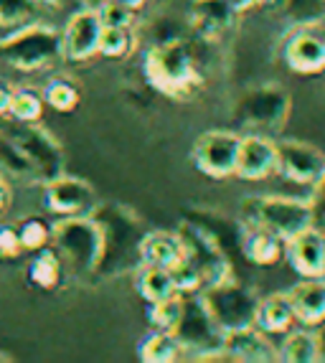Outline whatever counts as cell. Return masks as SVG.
Instances as JSON below:
<instances>
[{
	"label": "cell",
	"instance_id": "6",
	"mask_svg": "<svg viewBox=\"0 0 325 363\" xmlns=\"http://www.w3.org/2000/svg\"><path fill=\"white\" fill-rule=\"evenodd\" d=\"M292 109V97L277 82H267L247 89L234 104V122L249 133H280Z\"/></svg>",
	"mask_w": 325,
	"mask_h": 363
},
{
	"label": "cell",
	"instance_id": "3",
	"mask_svg": "<svg viewBox=\"0 0 325 363\" xmlns=\"http://www.w3.org/2000/svg\"><path fill=\"white\" fill-rule=\"evenodd\" d=\"M51 247L59 255L64 272L74 279H94L99 255H102V236L94 218L64 216L51 224Z\"/></svg>",
	"mask_w": 325,
	"mask_h": 363
},
{
	"label": "cell",
	"instance_id": "45",
	"mask_svg": "<svg viewBox=\"0 0 325 363\" xmlns=\"http://www.w3.org/2000/svg\"><path fill=\"white\" fill-rule=\"evenodd\" d=\"M0 361H8V358H6V356H0Z\"/></svg>",
	"mask_w": 325,
	"mask_h": 363
},
{
	"label": "cell",
	"instance_id": "36",
	"mask_svg": "<svg viewBox=\"0 0 325 363\" xmlns=\"http://www.w3.org/2000/svg\"><path fill=\"white\" fill-rule=\"evenodd\" d=\"M99 11V21L102 26H133L135 23V11L125 6H117V3H107L102 0V6L97 8Z\"/></svg>",
	"mask_w": 325,
	"mask_h": 363
},
{
	"label": "cell",
	"instance_id": "37",
	"mask_svg": "<svg viewBox=\"0 0 325 363\" xmlns=\"http://www.w3.org/2000/svg\"><path fill=\"white\" fill-rule=\"evenodd\" d=\"M21 255H23V247H21L18 226L0 224V259H18Z\"/></svg>",
	"mask_w": 325,
	"mask_h": 363
},
{
	"label": "cell",
	"instance_id": "4",
	"mask_svg": "<svg viewBox=\"0 0 325 363\" xmlns=\"http://www.w3.org/2000/svg\"><path fill=\"white\" fill-rule=\"evenodd\" d=\"M61 51V30L46 23H26L0 38V61L21 74H38L51 69Z\"/></svg>",
	"mask_w": 325,
	"mask_h": 363
},
{
	"label": "cell",
	"instance_id": "19",
	"mask_svg": "<svg viewBox=\"0 0 325 363\" xmlns=\"http://www.w3.org/2000/svg\"><path fill=\"white\" fill-rule=\"evenodd\" d=\"M239 13L231 8L229 0H193L191 23L201 38L219 41L234 28Z\"/></svg>",
	"mask_w": 325,
	"mask_h": 363
},
{
	"label": "cell",
	"instance_id": "42",
	"mask_svg": "<svg viewBox=\"0 0 325 363\" xmlns=\"http://www.w3.org/2000/svg\"><path fill=\"white\" fill-rule=\"evenodd\" d=\"M315 340H318V363H325V323L315 328Z\"/></svg>",
	"mask_w": 325,
	"mask_h": 363
},
{
	"label": "cell",
	"instance_id": "44",
	"mask_svg": "<svg viewBox=\"0 0 325 363\" xmlns=\"http://www.w3.org/2000/svg\"><path fill=\"white\" fill-rule=\"evenodd\" d=\"M107 3H117V6H125V8H130V11L138 13V11H143L150 0H107Z\"/></svg>",
	"mask_w": 325,
	"mask_h": 363
},
{
	"label": "cell",
	"instance_id": "1",
	"mask_svg": "<svg viewBox=\"0 0 325 363\" xmlns=\"http://www.w3.org/2000/svg\"><path fill=\"white\" fill-rule=\"evenodd\" d=\"M94 218L99 236H102V255L97 264V277H122L135 274L143 264L140 259V244L148 234V226L138 216V211L117 201H97L89 211Z\"/></svg>",
	"mask_w": 325,
	"mask_h": 363
},
{
	"label": "cell",
	"instance_id": "16",
	"mask_svg": "<svg viewBox=\"0 0 325 363\" xmlns=\"http://www.w3.org/2000/svg\"><path fill=\"white\" fill-rule=\"evenodd\" d=\"M285 259L300 277H325V229L307 226L285 242Z\"/></svg>",
	"mask_w": 325,
	"mask_h": 363
},
{
	"label": "cell",
	"instance_id": "22",
	"mask_svg": "<svg viewBox=\"0 0 325 363\" xmlns=\"http://www.w3.org/2000/svg\"><path fill=\"white\" fill-rule=\"evenodd\" d=\"M297 323L295 308L287 292H275V295L259 297L257 315H254V325L267 335H285L292 330Z\"/></svg>",
	"mask_w": 325,
	"mask_h": 363
},
{
	"label": "cell",
	"instance_id": "14",
	"mask_svg": "<svg viewBox=\"0 0 325 363\" xmlns=\"http://www.w3.org/2000/svg\"><path fill=\"white\" fill-rule=\"evenodd\" d=\"M43 206L56 218L87 216L97 206V191L84 178L61 173L54 181L43 183Z\"/></svg>",
	"mask_w": 325,
	"mask_h": 363
},
{
	"label": "cell",
	"instance_id": "38",
	"mask_svg": "<svg viewBox=\"0 0 325 363\" xmlns=\"http://www.w3.org/2000/svg\"><path fill=\"white\" fill-rule=\"evenodd\" d=\"M310 188H313V191H310L307 203H310V211H313V226L325 229V170H323V176Z\"/></svg>",
	"mask_w": 325,
	"mask_h": 363
},
{
	"label": "cell",
	"instance_id": "21",
	"mask_svg": "<svg viewBox=\"0 0 325 363\" xmlns=\"http://www.w3.org/2000/svg\"><path fill=\"white\" fill-rule=\"evenodd\" d=\"M287 295L295 308L297 323L307 328H318L320 323H325V277H302Z\"/></svg>",
	"mask_w": 325,
	"mask_h": 363
},
{
	"label": "cell",
	"instance_id": "20",
	"mask_svg": "<svg viewBox=\"0 0 325 363\" xmlns=\"http://www.w3.org/2000/svg\"><path fill=\"white\" fill-rule=\"evenodd\" d=\"M239 252L254 267H275L285 259V239L270 229L244 224L239 236Z\"/></svg>",
	"mask_w": 325,
	"mask_h": 363
},
{
	"label": "cell",
	"instance_id": "17",
	"mask_svg": "<svg viewBox=\"0 0 325 363\" xmlns=\"http://www.w3.org/2000/svg\"><path fill=\"white\" fill-rule=\"evenodd\" d=\"M277 173V143L267 135H241L234 176L241 181H265Z\"/></svg>",
	"mask_w": 325,
	"mask_h": 363
},
{
	"label": "cell",
	"instance_id": "12",
	"mask_svg": "<svg viewBox=\"0 0 325 363\" xmlns=\"http://www.w3.org/2000/svg\"><path fill=\"white\" fill-rule=\"evenodd\" d=\"M280 59L292 74L315 77L325 72V28L323 23L290 28L280 46Z\"/></svg>",
	"mask_w": 325,
	"mask_h": 363
},
{
	"label": "cell",
	"instance_id": "7",
	"mask_svg": "<svg viewBox=\"0 0 325 363\" xmlns=\"http://www.w3.org/2000/svg\"><path fill=\"white\" fill-rule=\"evenodd\" d=\"M241 213L247 218V224L275 231L285 242L307 226H313L310 203L300 199H287V196H249L241 201Z\"/></svg>",
	"mask_w": 325,
	"mask_h": 363
},
{
	"label": "cell",
	"instance_id": "10",
	"mask_svg": "<svg viewBox=\"0 0 325 363\" xmlns=\"http://www.w3.org/2000/svg\"><path fill=\"white\" fill-rule=\"evenodd\" d=\"M173 335L183 345V353H191V358H199L224 345V333L201 303L199 292L183 295V310L173 328Z\"/></svg>",
	"mask_w": 325,
	"mask_h": 363
},
{
	"label": "cell",
	"instance_id": "32",
	"mask_svg": "<svg viewBox=\"0 0 325 363\" xmlns=\"http://www.w3.org/2000/svg\"><path fill=\"white\" fill-rule=\"evenodd\" d=\"M183 310V292H175L170 297H162L158 303H150L148 308V323L153 325V330H168L173 333L175 323L181 318Z\"/></svg>",
	"mask_w": 325,
	"mask_h": 363
},
{
	"label": "cell",
	"instance_id": "9",
	"mask_svg": "<svg viewBox=\"0 0 325 363\" xmlns=\"http://www.w3.org/2000/svg\"><path fill=\"white\" fill-rule=\"evenodd\" d=\"M178 236H181L186 257L193 262V267L199 269L204 287L219 285L224 279L234 277V267H231L229 252L219 244V239L211 234L206 226H201L199 221H193L191 216H186L178 224ZM201 287V290H204Z\"/></svg>",
	"mask_w": 325,
	"mask_h": 363
},
{
	"label": "cell",
	"instance_id": "2",
	"mask_svg": "<svg viewBox=\"0 0 325 363\" xmlns=\"http://www.w3.org/2000/svg\"><path fill=\"white\" fill-rule=\"evenodd\" d=\"M145 79L153 89L173 99H193L204 89V74L199 69L196 54L181 38L153 46L145 54Z\"/></svg>",
	"mask_w": 325,
	"mask_h": 363
},
{
	"label": "cell",
	"instance_id": "33",
	"mask_svg": "<svg viewBox=\"0 0 325 363\" xmlns=\"http://www.w3.org/2000/svg\"><path fill=\"white\" fill-rule=\"evenodd\" d=\"M18 236L23 252H38V249L51 244V224L41 216H28L18 221Z\"/></svg>",
	"mask_w": 325,
	"mask_h": 363
},
{
	"label": "cell",
	"instance_id": "31",
	"mask_svg": "<svg viewBox=\"0 0 325 363\" xmlns=\"http://www.w3.org/2000/svg\"><path fill=\"white\" fill-rule=\"evenodd\" d=\"M43 94L36 91L33 86H16L13 91V102H11V117L8 120L16 122H38L43 115Z\"/></svg>",
	"mask_w": 325,
	"mask_h": 363
},
{
	"label": "cell",
	"instance_id": "8",
	"mask_svg": "<svg viewBox=\"0 0 325 363\" xmlns=\"http://www.w3.org/2000/svg\"><path fill=\"white\" fill-rule=\"evenodd\" d=\"M199 297L221 333H231V330L254 325L259 295L252 287L236 282L234 277L224 279L219 285L204 287V290H199Z\"/></svg>",
	"mask_w": 325,
	"mask_h": 363
},
{
	"label": "cell",
	"instance_id": "30",
	"mask_svg": "<svg viewBox=\"0 0 325 363\" xmlns=\"http://www.w3.org/2000/svg\"><path fill=\"white\" fill-rule=\"evenodd\" d=\"M135 49L133 26H104L102 41H99V56L104 59H127Z\"/></svg>",
	"mask_w": 325,
	"mask_h": 363
},
{
	"label": "cell",
	"instance_id": "18",
	"mask_svg": "<svg viewBox=\"0 0 325 363\" xmlns=\"http://www.w3.org/2000/svg\"><path fill=\"white\" fill-rule=\"evenodd\" d=\"M224 351L229 353L231 363H275V361H280V351L275 348L270 335L262 333L257 325L224 333Z\"/></svg>",
	"mask_w": 325,
	"mask_h": 363
},
{
	"label": "cell",
	"instance_id": "40",
	"mask_svg": "<svg viewBox=\"0 0 325 363\" xmlns=\"http://www.w3.org/2000/svg\"><path fill=\"white\" fill-rule=\"evenodd\" d=\"M13 91H16V86L8 84V82H3V79H0V120H8V117H11Z\"/></svg>",
	"mask_w": 325,
	"mask_h": 363
},
{
	"label": "cell",
	"instance_id": "39",
	"mask_svg": "<svg viewBox=\"0 0 325 363\" xmlns=\"http://www.w3.org/2000/svg\"><path fill=\"white\" fill-rule=\"evenodd\" d=\"M38 3L46 8H54L56 13H69V16H72L74 11H79V8L89 6L87 0H38Z\"/></svg>",
	"mask_w": 325,
	"mask_h": 363
},
{
	"label": "cell",
	"instance_id": "23",
	"mask_svg": "<svg viewBox=\"0 0 325 363\" xmlns=\"http://www.w3.org/2000/svg\"><path fill=\"white\" fill-rule=\"evenodd\" d=\"M183 257H186V249H183L178 231L148 229V234L143 236V244H140V259H143V264L170 269V267L178 264Z\"/></svg>",
	"mask_w": 325,
	"mask_h": 363
},
{
	"label": "cell",
	"instance_id": "29",
	"mask_svg": "<svg viewBox=\"0 0 325 363\" xmlns=\"http://www.w3.org/2000/svg\"><path fill=\"white\" fill-rule=\"evenodd\" d=\"M41 94H43V102L51 109H56V112H61V115L74 112V109L79 107V102H82V89H79V84L67 77L48 79L46 84H43Z\"/></svg>",
	"mask_w": 325,
	"mask_h": 363
},
{
	"label": "cell",
	"instance_id": "43",
	"mask_svg": "<svg viewBox=\"0 0 325 363\" xmlns=\"http://www.w3.org/2000/svg\"><path fill=\"white\" fill-rule=\"evenodd\" d=\"M231 3V8H234L236 13H247V11H252V8H257L259 3H262V0H229Z\"/></svg>",
	"mask_w": 325,
	"mask_h": 363
},
{
	"label": "cell",
	"instance_id": "41",
	"mask_svg": "<svg viewBox=\"0 0 325 363\" xmlns=\"http://www.w3.org/2000/svg\"><path fill=\"white\" fill-rule=\"evenodd\" d=\"M13 206V188H11V181H8L3 173H0V216Z\"/></svg>",
	"mask_w": 325,
	"mask_h": 363
},
{
	"label": "cell",
	"instance_id": "35",
	"mask_svg": "<svg viewBox=\"0 0 325 363\" xmlns=\"http://www.w3.org/2000/svg\"><path fill=\"white\" fill-rule=\"evenodd\" d=\"M170 277H173V285L178 292H183V295H188V292H199L201 287H204V279H201L199 269L193 267V262L188 259V257H183L178 264H173L168 269Z\"/></svg>",
	"mask_w": 325,
	"mask_h": 363
},
{
	"label": "cell",
	"instance_id": "28",
	"mask_svg": "<svg viewBox=\"0 0 325 363\" xmlns=\"http://www.w3.org/2000/svg\"><path fill=\"white\" fill-rule=\"evenodd\" d=\"M280 351V361L285 363H318V340L315 330H287Z\"/></svg>",
	"mask_w": 325,
	"mask_h": 363
},
{
	"label": "cell",
	"instance_id": "15",
	"mask_svg": "<svg viewBox=\"0 0 325 363\" xmlns=\"http://www.w3.org/2000/svg\"><path fill=\"white\" fill-rule=\"evenodd\" d=\"M325 170V152L302 140L277 143V173L295 186H313Z\"/></svg>",
	"mask_w": 325,
	"mask_h": 363
},
{
	"label": "cell",
	"instance_id": "27",
	"mask_svg": "<svg viewBox=\"0 0 325 363\" xmlns=\"http://www.w3.org/2000/svg\"><path fill=\"white\" fill-rule=\"evenodd\" d=\"M135 285H138V292L143 295V300L148 305L158 303V300H162V297H170L178 292L168 269H162V267H150V264H140V269L135 272Z\"/></svg>",
	"mask_w": 325,
	"mask_h": 363
},
{
	"label": "cell",
	"instance_id": "5",
	"mask_svg": "<svg viewBox=\"0 0 325 363\" xmlns=\"http://www.w3.org/2000/svg\"><path fill=\"white\" fill-rule=\"evenodd\" d=\"M0 133L18 147L23 160L28 163L33 181L38 186L54 181L61 173H67V157L59 140L41 128L38 122H16V120H0Z\"/></svg>",
	"mask_w": 325,
	"mask_h": 363
},
{
	"label": "cell",
	"instance_id": "34",
	"mask_svg": "<svg viewBox=\"0 0 325 363\" xmlns=\"http://www.w3.org/2000/svg\"><path fill=\"white\" fill-rule=\"evenodd\" d=\"M38 0H0V28H18L33 21Z\"/></svg>",
	"mask_w": 325,
	"mask_h": 363
},
{
	"label": "cell",
	"instance_id": "25",
	"mask_svg": "<svg viewBox=\"0 0 325 363\" xmlns=\"http://www.w3.org/2000/svg\"><path fill=\"white\" fill-rule=\"evenodd\" d=\"M259 8L282 18L290 28L315 26L325 21V0H262Z\"/></svg>",
	"mask_w": 325,
	"mask_h": 363
},
{
	"label": "cell",
	"instance_id": "24",
	"mask_svg": "<svg viewBox=\"0 0 325 363\" xmlns=\"http://www.w3.org/2000/svg\"><path fill=\"white\" fill-rule=\"evenodd\" d=\"M64 264H61L59 255L54 252V247L38 249L31 252V259L26 264V285L33 287L38 292H54L59 290L61 279H64Z\"/></svg>",
	"mask_w": 325,
	"mask_h": 363
},
{
	"label": "cell",
	"instance_id": "13",
	"mask_svg": "<svg viewBox=\"0 0 325 363\" xmlns=\"http://www.w3.org/2000/svg\"><path fill=\"white\" fill-rule=\"evenodd\" d=\"M102 21L99 11L84 6L69 16L67 26L61 30V51L64 59L72 64H82L94 56H99V41H102Z\"/></svg>",
	"mask_w": 325,
	"mask_h": 363
},
{
	"label": "cell",
	"instance_id": "11",
	"mask_svg": "<svg viewBox=\"0 0 325 363\" xmlns=\"http://www.w3.org/2000/svg\"><path fill=\"white\" fill-rule=\"evenodd\" d=\"M239 145L241 133H234V130H206L193 143L191 160L206 178L224 181V178L234 176Z\"/></svg>",
	"mask_w": 325,
	"mask_h": 363
},
{
	"label": "cell",
	"instance_id": "26",
	"mask_svg": "<svg viewBox=\"0 0 325 363\" xmlns=\"http://www.w3.org/2000/svg\"><path fill=\"white\" fill-rule=\"evenodd\" d=\"M140 361L145 363H175L183 358V345L178 343L173 333L168 330H153L138 348Z\"/></svg>",
	"mask_w": 325,
	"mask_h": 363
}]
</instances>
